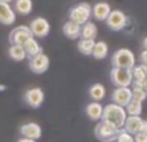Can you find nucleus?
<instances>
[{
	"instance_id": "nucleus-34",
	"label": "nucleus",
	"mask_w": 147,
	"mask_h": 142,
	"mask_svg": "<svg viewBox=\"0 0 147 142\" xmlns=\"http://www.w3.org/2000/svg\"><path fill=\"white\" fill-rule=\"evenodd\" d=\"M5 89V85H0V91H4Z\"/></svg>"
},
{
	"instance_id": "nucleus-15",
	"label": "nucleus",
	"mask_w": 147,
	"mask_h": 142,
	"mask_svg": "<svg viewBox=\"0 0 147 142\" xmlns=\"http://www.w3.org/2000/svg\"><path fill=\"white\" fill-rule=\"evenodd\" d=\"M110 12H111V7L106 1H99L92 8V16L96 21H106Z\"/></svg>"
},
{
	"instance_id": "nucleus-24",
	"label": "nucleus",
	"mask_w": 147,
	"mask_h": 142,
	"mask_svg": "<svg viewBox=\"0 0 147 142\" xmlns=\"http://www.w3.org/2000/svg\"><path fill=\"white\" fill-rule=\"evenodd\" d=\"M94 43L96 40H92V39H80L78 41V51L84 56H92Z\"/></svg>"
},
{
	"instance_id": "nucleus-4",
	"label": "nucleus",
	"mask_w": 147,
	"mask_h": 142,
	"mask_svg": "<svg viewBox=\"0 0 147 142\" xmlns=\"http://www.w3.org/2000/svg\"><path fill=\"white\" fill-rule=\"evenodd\" d=\"M92 17V7L88 3H79L69 9V20L78 25H84Z\"/></svg>"
},
{
	"instance_id": "nucleus-17",
	"label": "nucleus",
	"mask_w": 147,
	"mask_h": 142,
	"mask_svg": "<svg viewBox=\"0 0 147 142\" xmlns=\"http://www.w3.org/2000/svg\"><path fill=\"white\" fill-rule=\"evenodd\" d=\"M85 112L88 115V118L93 122H98L102 118V112H103V106H102L99 102L93 101L90 103L86 105L85 107Z\"/></svg>"
},
{
	"instance_id": "nucleus-11",
	"label": "nucleus",
	"mask_w": 147,
	"mask_h": 142,
	"mask_svg": "<svg viewBox=\"0 0 147 142\" xmlns=\"http://www.w3.org/2000/svg\"><path fill=\"white\" fill-rule=\"evenodd\" d=\"M111 99L114 103L125 107L132 99V89H130V87H117V88H115L111 94Z\"/></svg>"
},
{
	"instance_id": "nucleus-9",
	"label": "nucleus",
	"mask_w": 147,
	"mask_h": 142,
	"mask_svg": "<svg viewBox=\"0 0 147 142\" xmlns=\"http://www.w3.org/2000/svg\"><path fill=\"white\" fill-rule=\"evenodd\" d=\"M49 65H51V60L44 52H40L39 54L28 60V67L34 74H44L49 69Z\"/></svg>"
},
{
	"instance_id": "nucleus-5",
	"label": "nucleus",
	"mask_w": 147,
	"mask_h": 142,
	"mask_svg": "<svg viewBox=\"0 0 147 142\" xmlns=\"http://www.w3.org/2000/svg\"><path fill=\"white\" fill-rule=\"evenodd\" d=\"M110 80L115 87H130L133 81L130 69H119L112 67L110 71Z\"/></svg>"
},
{
	"instance_id": "nucleus-14",
	"label": "nucleus",
	"mask_w": 147,
	"mask_h": 142,
	"mask_svg": "<svg viewBox=\"0 0 147 142\" xmlns=\"http://www.w3.org/2000/svg\"><path fill=\"white\" fill-rule=\"evenodd\" d=\"M16 22V12L9 3L0 1V23L5 26L13 25Z\"/></svg>"
},
{
	"instance_id": "nucleus-1",
	"label": "nucleus",
	"mask_w": 147,
	"mask_h": 142,
	"mask_svg": "<svg viewBox=\"0 0 147 142\" xmlns=\"http://www.w3.org/2000/svg\"><path fill=\"white\" fill-rule=\"evenodd\" d=\"M127 111L123 106H119L116 103H109L106 106H103V112H102L101 120L107 122L110 124L115 125L116 128H123L127 119Z\"/></svg>"
},
{
	"instance_id": "nucleus-19",
	"label": "nucleus",
	"mask_w": 147,
	"mask_h": 142,
	"mask_svg": "<svg viewBox=\"0 0 147 142\" xmlns=\"http://www.w3.org/2000/svg\"><path fill=\"white\" fill-rule=\"evenodd\" d=\"M88 94L93 101H102V99L106 97V88H105L103 84L101 83H94L89 87L88 89Z\"/></svg>"
},
{
	"instance_id": "nucleus-18",
	"label": "nucleus",
	"mask_w": 147,
	"mask_h": 142,
	"mask_svg": "<svg viewBox=\"0 0 147 142\" xmlns=\"http://www.w3.org/2000/svg\"><path fill=\"white\" fill-rule=\"evenodd\" d=\"M80 30H81V26L72 22V21H70V20L67 21L63 25V27H62L63 35L66 36V38L71 39V40H75V39L80 38Z\"/></svg>"
},
{
	"instance_id": "nucleus-21",
	"label": "nucleus",
	"mask_w": 147,
	"mask_h": 142,
	"mask_svg": "<svg viewBox=\"0 0 147 142\" xmlns=\"http://www.w3.org/2000/svg\"><path fill=\"white\" fill-rule=\"evenodd\" d=\"M109 54V45L106 41L99 40L94 43L93 51H92V57L94 60H105Z\"/></svg>"
},
{
	"instance_id": "nucleus-20",
	"label": "nucleus",
	"mask_w": 147,
	"mask_h": 142,
	"mask_svg": "<svg viewBox=\"0 0 147 142\" xmlns=\"http://www.w3.org/2000/svg\"><path fill=\"white\" fill-rule=\"evenodd\" d=\"M97 34H98V28H97L94 22L88 21V22H85L84 25H81V30H80L81 39H92V40H96Z\"/></svg>"
},
{
	"instance_id": "nucleus-16",
	"label": "nucleus",
	"mask_w": 147,
	"mask_h": 142,
	"mask_svg": "<svg viewBox=\"0 0 147 142\" xmlns=\"http://www.w3.org/2000/svg\"><path fill=\"white\" fill-rule=\"evenodd\" d=\"M22 47H23V49H25V52H26V58H28V60H30L31 57L39 54L40 52H43V48L40 47V44L38 43V40H36L34 36L28 38L27 40L23 43Z\"/></svg>"
},
{
	"instance_id": "nucleus-6",
	"label": "nucleus",
	"mask_w": 147,
	"mask_h": 142,
	"mask_svg": "<svg viewBox=\"0 0 147 142\" xmlns=\"http://www.w3.org/2000/svg\"><path fill=\"white\" fill-rule=\"evenodd\" d=\"M128 18L123 10L114 9L110 12L109 17L106 18V25L111 31H121L127 26Z\"/></svg>"
},
{
	"instance_id": "nucleus-31",
	"label": "nucleus",
	"mask_w": 147,
	"mask_h": 142,
	"mask_svg": "<svg viewBox=\"0 0 147 142\" xmlns=\"http://www.w3.org/2000/svg\"><path fill=\"white\" fill-rule=\"evenodd\" d=\"M142 88H143V91H145L146 93H147V78L142 81Z\"/></svg>"
},
{
	"instance_id": "nucleus-3",
	"label": "nucleus",
	"mask_w": 147,
	"mask_h": 142,
	"mask_svg": "<svg viewBox=\"0 0 147 142\" xmlns=\"http://www.w3.org/2000/svg\"><path fill=\"white\" fill-rule=\"evenodd\" d=\"M136 65V56L130 49L120 48L111 56V66L119 69H132Z\"/></svg>"
},
{
	"instance_id": "nucleus-30",
	"label": "nucleus",
	"mask_w": 147,
	"mask_h": 142,
	"mask_svg": "<svg viewBox=\"0 0 147 142\" xmlns=\"http://www.w3.org/2000/svg\"><path fill=\"white\" fill-rule=\"evenodd\" d=\"M17 142H36V140H31V138H26V137H22L20 138Z\"/></svg>"
},
{
	"instance_id": "nucleus-23",
	"label": "nucleus",
	"mask_w": 147,
	"mask_h": 142,
	"mask_svg": "<svg viewBox=\"0 0 147 142\" xmlns=\"http://www.w3.org/2000/svg\"><path fill=\"white\" fill-rule=\"evenodd\" d=\"M130 72H132L133 80L142 83L147 78V65H143V64L134 65V66L130 69Z\"/></svg>"
},
{
	"instance_id": "nucleus-7",
	"label": "nucleus",
	"mask_w": 147,
	"mask_h": 142,
	"mask_svg": "<svg viewBox=\"0 0 147 142\" xmlns=\"http://www.w3.org/2000/svg\"><path fill=\"white\" fill-rule=\"evenodd\" d=\"M44 99H45L44 91L41 88H39V87L27 89V91L25 92V94H23V101H25L31 109H39V107L44 103Z\"/></svg>"
},
{
	"instance_id": "nucleus-25",
	"label": "nucleus",
	"mask_w": 147,
	"mask_h": 142,
	"mask_svg": "<svg viewBox=\"0 0 147 142\" xmlns=\"http://www.w3.org/2000/svg\"><path fill=\"white\" fill-rule=\"evenodd\" d=\"M9 57L16 62H21L26 58V52L22 45H10L9 51H8Z\"/></svg>"
},
{
	"instance_id": "nucleus-10",
	"label": "nucleus",
	"mask_w": 147,
	"mask_h": 142,
	"mask_svg": "<svg viewBox=\"0 0 147 142\" xmlns=\"http://www.w3.org/2000/svg\"><path fill=\"white\" fill-rule=\"evenodd\" d=\"M31 36H32V32H31L28 26H17L10 31L9 43L12 45H23V43Z\"/></svg>"
},
{
	"instance_id": "nucleus-33",
	"label": "nucleus",
	"mask_w": 147,
	"mask_h": 142,
	"mask_svg": "<svg viewBox=\"0 0 147 142\" xmlns=\"http://www.w3.org/2000/svg\"><path fill=\"white\" fill-rule=\"evenodd\" d=\"M0 1H5V3H12L13 0H0Z\"/></svg>"
},
{
	"instance_id": "nucleus-27",
	"label": "nucleus",
	"mask_w": 147,
	"mask_h": 142,
	"mask_svg": "<svg viewBox=\"0 0 147 142\" xmlns=\"http://www.w3.org/2000/svg\"><path fill=\"white\" fill-rule=\"evenodd\" d=\"M116 142H134V138H133L132 135H129V133L125 132L124 129H121L116 138Z\"/></svg>"
},
{
	"instance_id": "nucleus-22",
	"label": "nucleus",
	"mask_w": 147,
	"mask_h": 142,
	"mask_svg": "<svg viewBox=\"0 0 147 142\" xmlns=\"http://www.w3.org/2000/svg\"><path fill=\"white\" fill-rule=\"evenodd\" d=\"M13 1H14L13 9H14V12L18 13V14L27 16L32 12V7H34L32 0H13Z\"/></svg>"
},
{
	"instance_id": "nucleus-29",
	"label": "nucleus",
	"mask_w": 147,
	"mask_h": 142,
	"mask_svg": "<svg viewBox=\"0 0 147 142\" xmlns=\"http://www.w3.org/2000/svg\"><path fill=\"white\" fill-rule=\"evenodd\" d=\"M140 61H141V64L147 65V49H143V51L141 52V54H140Z\"/></svg>"
},
{
	"instance_id": "nucleus-12",
	"label": "nucleus",
	"mask_w": 147,
	"mask_h": 142,
	"mask_svg": "<svg viewBox=\"0 0 147 142\" xmlns=\"http://www.w3.org/2000/svg\"><path fill=\"white\" fill-rule=\"evenodd\" d=\"M20 133L22 137L26 138H31V140H39L43 135V131H41V127L38 124V123H25V124L21 125L20 128Z\"/></svg>"
},
{
	"instance_id": "nucleus-8",
	"label": "nucleus",
	"mask_w": 147,
	"mask_h": 142,
	"mask_svg": "<svg viewBox=\"0 0 147 142\" xmlns=\"http://www.w3.org/2000/svg\"><path fill=\"white\" fill-rule=\"evenodd\" d=\"M28 27H30L34 38H45V36H48L49 32H51V23L44 17L34 18Z\"/></svg>"
},
{
	"instance_id": "nucleus-2",
	"label": "nucleus",
	"mask_w": 147,
	"mask_h": 142,
	"mask_svg": "<svg viewBox=\"0 0 147 142\" xmlns=\"http://www.w3.org/2000/svg\"><path fill=\"white\" fill-rule=\"evenodd\" d=\"M123 128H116L103 120H98V124L94 127V136L101 142H115Z\"/></svg>"
},
{
	"instance_id": "nucleus-32",
	"label": "nucleus",
	"mask_w": 147,
	"mask_h": 142,
	"mask_svg": "<svg viewBox=\"0 0 147 142\" xmlns=\"http://www.w3.org/2000/svg\"><path fill=\"white\" fill-rule=\"evenodd\" d=\"M142 48L143 49H147V36L142 40Z\"/></svg>"
},
{
	"instance_id": "nucleus-28",
	"label": "nucleus",
	"mask_w": 147,
	"mask_h": 142,
	"mask_svg": "<svg viewBox=\"0 0 147 142\" xmlns=\"http://www.w3.org/2000/svg\"><path fill=\"white\" fill-rule=\"evenodd\" d=\"M134 142H147V133L145 132H138L133 136Z\"/></svg>"
},
{
	"instance_id": "nucleus-26",
	"label": "nucleus",
	"mask_w": 147,
	"mask_h": 142,
	"mask_svg": "<svg viewBox=\"0 0 147 142\" xmlns=\"http://www.w3.org/2000/svg\"><path fill=\"white\" fill-rule=\"evenodd\" d=\"M142 103L143 102H140L137 99H130L129 103L124 107L125 111H127V115H140L142 114Z\"/></svg>"
},
{
	"instance_id": "nucleus-13",
	"label": "nucleus",
	"mask_w": 147,
	"mask_h": 142,
	"mask_svg": "<svg viewBox=\"0 0 147 142\" xmlns=\"http://www.w3.org/2000/svg\"><path fill=\"white\" fill-rule=\"evenodd\" d=\"M142 127H143V119L140 115H128L124 125H123V129L125 132H128L129 135L134 136L136 133L142 131Z\"/></svg>"
}]
</instances>
